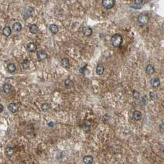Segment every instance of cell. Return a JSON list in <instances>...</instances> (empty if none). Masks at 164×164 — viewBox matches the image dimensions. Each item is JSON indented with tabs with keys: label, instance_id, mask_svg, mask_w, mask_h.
I'll return each mask as SVG.
<instances>
[{
	"label": "cell",
	"instance_id": "obj_1",
	"mask_svg": "<svg viewBox=\"0 0 164 164\" xmlns=\"http://www.w3.org/2000/svg\"><path fill=\"white\" fill-rule=\"evenodd\" d=\"M111 44L114 48H119L123 43V37L119 33L114 34L111 39Z\"/></svg>",
	"mask_w": 164,
	"mask_h": 164
},
{
	"label": "cell",
	"instance_id": "obj_2",
	"mask_svg": "<svg viewBox=\"0 0 164 164\" xmlns=\"http://www.w3.org/2000/svg\"><path fill=\"white\" fill-rule=\"evenodd\" d=\"M149 20V16L146 14H141L138 17V22L140 23L141 25H146L148 23Z\"/></svg>",
	"mask_w": 164,
	"mask_h": 164
},
{
	"label": "cell",
	"instance_id": "obj_3",
	"mask_svg": "<svg viewBox=\"0 0 164 164\" xmlns=\"http://www.w3.org/2000/svg\"><path fill=\"white\" fill-rule=\"evenodd\" d=\"M102 4L106 9H110L115 6V0H103Z\"/></svg>",
	"mask_w": 164,
	"mask_h": 164
},
{
	"label": "cell",
	"instance_id": "obj_4",
	"mask_svg": "<svg viewBox=\"0 0 164 164\" xmlns=\"http://www.w3.org/2000/svg\"><path fill=\"white\" fill-rule=\"evenodd\" d=\"M7 108L12 113H15L19 110V106L15 103H10L7 106Z\"/></svg>",
	"mask_w": 164,
	"mask_h": 164
},
{
	"label": "cell",
	"instance_id": "obj_5",
	"mask_svg": "<svg viewBox=\"0 0 164 164\" xmlns=\"http://www.w3.org/2000/svg\"><path fill=\"white\" fill-rule=\"evenodd\" d=\"M36 56H37V58L38 61H43V60H46L48 58V54L46 52L43 51H39L36 54Z\"/></svg>",
	"mask_w": 164,
	"mask_h": 164
},
{
	"label": "cell",
	"instance_id": "obj_6",
	"mask_svg": "<svg viewBox=\"0 0 164 164\" xmlns=\"http://www.w3.org/2000/svg\"><path fill=\"white\" fill-rule=\"evenodd\" d=\"M82 33L86 37H90L93 34V30L90 27H85L83 28Z\"/></svg>",
	"mask_w": 164,
	"mask_h": 164
},
{
	"label": "cell",
	"instance_id": "obj_7",
	"mask_svg": "<svg viewBox=\"0 0 164 164\" xmlns=\"http://www.w3.org/2000/svg\"><path fill=\"white\" fill-rule=\"evenodd\" d=\"M14 148L11 146H8L5 149V154L6 156L8 157H11L14 154Z\"/></svg>",
	"mask_w": 164,
	"mask_h": 164
},
{
	"label": "cell",
	"instance_id": "obj_8",
	"mask_svg": "<svg viewBox=\"0 0 164 164\" xmlns=\"http://www.w3.org/2000/svg\"><path fill=\"white\" fill-rule=\"evenodd\" d=\"M94 161L93 156H90V155H87L83 157V162L85 164H92Z\"/></svg>",
	"mask_w": 164,
	"mask_h": 164
},
{
	"label": "cell",
	"instance_id": "obj_9",
	"mask_svg": "<svg viewBox=\"0 0 164 164\" xmlns=\"http://www.w3.org/2000/svg\"><path fill=\"white\" fill-rule=\"evenodd\" d=\"M36 49H37V46H36L35 43L31 42V43H28V45H27V50L29 52L33 53L36 51Z\"/></svg>",
	"mask_w": 164,
	"mask_h": 164
},
{
	"label": "cell",
	"instance_id": "obj_10",
	"mask_svg": "<svg viewBox=\"0 0 164 164\" xmlns=\"http://www.w3.org/2000/svg\"><path fill=\"white\" fill-rule=\"evenodd\" d=\"M61 64L62 66V67H64L65 69H69L70 67V62H69V60L67 58H64L61 60Z\"/></svg>",
	"mask_w": 164,
	"mask_h": 164
},
{
	"label": "cell",
	"instance_id": "obj_11",
	"mask_svg": "<svg viewBox=\"0 0 164 164\" xmlns=\"http://www.w3.org/2000/svg\"><path fill=\"white\" fill-rule=\"evenodd\" d=\"M104 71V66L102 64H98L97 65L96 69V72L98 75H102Z\"/></svg>",
	"mask_w": 164,
	"mask_h": 164
},
{
	"label": "cell",
	"instance_id": "obj_12",
	"mask_svg": "<svg viewBox=\"0 0 164 164\" xmlns=\"http://www.w3.org/2000/svg\"><path fill=\"white\" fill-rule=\"evenodd\" d=\"M151 84L152 87L154 88L158 87L159 86L161 85V81L160 79L158 78H154L152 79L151 81Z\"/></svg>",
	"mask_w": 164,
	"mask_h": 164
},
{
	"label": "cell",
	"instance_id": "obj_13",
	"mask_svg": "<svg viewBox=\"0 0 164 164\" xmlns=\"http://www.w3.org/2000/svg\"><path fill=\"white\" fill-rule=\"evenodd\" d=\"M49 30L54 35H56L59 32V27L56 24H51L49 27Z\"/></svg>",
	"mask_w": 164,
	"mask_h": 164
},
{
	"label": "cell",
	"instance_id": "obj_14",
	"mask_svg": "<svg viewBox=\"0 0 164 164\" xmlns=\"http://www.w3.org/2000/svg\"><path fill=\"white\" fill-rule=\"evenodd\" d=\"M12 86L9 84H4L3 85V87H2V90L3 92L6 94H8L11 92L12 90Z\"/></svg>",
	"mask_w": 164,
	"mask_h": 164
},
{
	"label": "cell",
	"instance_id": "obj_15",
	"mask_svg": "<svg viewBox=\"0 0 164 164\" xmlns=\"http://www.w3.org/2000/svg\"><path fill=\"white\" fill-rule=\"evenodd\" d=\"M12 29L14 30L15 32H20L22 29V26L20 23L19 22H15L12 25Z\"/></svg>",
	"mask_w": 164,
	"mask_h": 164
},
{
	"label": "cell",
	"instance_id": "obj_16",
	"mask_svg": "<svg viewBox=\"0 0 164 164\" xmlns=\"http://www.w3.org/2000/svg\"><path fill=\"white\" fill-rule=\"evenodd\" d=\"M133 117L134 120H135L136 121H139L141 120V117H142L141 112L139 111H135L133 114Z\"/></svg>",
	"mask_w": 164,
	"mask_h": 164
},
{
	"label": "cell",
	"instance_id": "obj_17",
	"mask_svg": "<svg viewBox=\"0 0 164 164\" xmlns=\"http://www.w3.org/2000/svg\"><path fill=\"white\" fill-rule=\"evenodd\" d=\"M2 33L6 37H9L11 35V29L8 26H6L3 28L2 30Z\"/></svg>",
	"mask_w": 164,
	"mask_h": 164
},
{
	"label": "cell",
	"instance_id": "obj_18",
	"mask_svg": "<svg viewBox=\"0 0 164 164\" xmlns=\"http://www.w3.org/2000/svg\"><path fill=\"white\" fill-rule=\"evenodd\" d=\"M146 72L147 74H149V75H151V74H153L155 72V68L153 65L149 64V65H148V66H147L146 68Z\"/></svg>",
	"mask_w": 164,
	"mask_h": 164
},
{
	"label": "cell",
	"instance_id": "obj_19",
	"mask_svg": "<svg viewBox=\"0 0 164 164\" xmlns=\"http://www.w3.org/2000/svg\"><path fill=\"white\" fill-rule=\"evenodd\" d=\"M38 26L36 25V24H31L29 28V31L32 34H36L38 32Z\"/></svg>",
	"mask_w": 164,
	"mask_h": 164
},
{
	"label": "cell",
	"instance_id": "obj_20",
	"mask_svg": "<svg viewBox=\"0 0 164 164\" xmlns=\"http://www.w3.org/2000/svg\"><path fill=\"white\" fill-rule=\"evenodd\" d=\"M7 69L9 73H12L15 72V71L16 70V66H15V65L14 63H9L7 65Z\"/></svg>",
	"mask_w": 164,
	"mask_h": 164
},
{
	"label": "cell",
	"instance_id": "obj_21",
	"mask_svg": "<svg viewBox=\"0 0 164 164\" xmlns=\"http://www.w3.org/2000/svg\"><path fill=\"white\" fill-rule=\"evenodd\" d=\"M64 85H65V87L67 89H70L73 86V82L70 79H67L64 81Z\"/></svg>",
	"mask_w": 164,
	"mask_h": 164
},
{
	"label": "cell",
	"instance_id": "obj_22",
	"mask_svg": "<svg viewBox=\"0 0 164 164\" xmlns=\"http://www.w3.org/2000/svg\"><path fill=\"white\" fill-rule=\"evenodd\" d=\"M50 108H51V105L49 104V103H45L42 104L41 109L42 110H43V111H44V112L48 111Z\"/></svg>",
	"mask_w": 164,
	"mask_h": 164
},
{
	"label": "cell",
	"instance_id": "obj_23",
	"mask_svg": "<svg viewBox=\"0 0 164 164\" xmlns=\"http://www.w3.org/2000/svg\"><path fill=\"white\" fill-rule=\"evenodd\" d=\"M134 2L137 6H143L146 3V0H134Z\"/></svg>",
	"mask_w": 164,
	"mask_h": 164
},
{
	"label": "cell",
	"instance_id": "obj_24",
	"mask_svg": "<svg viewBox=\"0 0 164 164\" xmlns=\"http://www.w3.org/2000/svg\"><path fill=\"white\" fill-rule=\"evenodd\" d=\"M110 117L107 115H105L103 117V121L104 124H108L109 122Z\"/></svg>",
	"mask_w": 164,
	"mask_h": 164
},
{
	"label": "cell",
	"instance_id": "obj_25",
	"mask_svg": "<svg viewBox=\"0 0 164 164\" xmlns=\"http://www.w3.org/2000/svg\"><path fill=\"white\" fill-rule=\"evenodd\" d=\"M133 97L135 99H138L139 97H140V93L136 90H134L133 92Z\"/></svg>",
	"mask_w": 164,
	"mask_h": 164
},
{
	"label": "cell",
	"instance_id": "obj_26",
	"mask_svg": "<svg viewBox=\"0 0 164 164\" xmlns=\"http://www.w3.org/2000/svg\"><path fill=\"white\" fill-rule=\"evenodd\" d=\"M150 97L151 98V100H155L157 99V94L154 92H150Z\"/></svg>",
	"mask_w": 164,
	"mask_h": 164
},
{
	"label": "cell",
	"instance_id": "obj_27",
	"mask_svg": "<svg viewBox=\"0 0 164 164\" xmlns=\"http://www.w3.org/2000/svg\"><path fill=\"white\" fill-rule=\"evenodd\" d=\"M22 66H23V69H26L28 67V60H24L22 63Z\"/></svg>",
	"mask_w": 164,
	"mask_h": 164
},
{
	"label": "cell",
	"instance_id": "obj_28",
	"mask_svg": "<svg viewBox=\"0 0 164 164\" xmlns=\"http://www.w3.org/2000/svg\"><path fill=\"white\" fill-rule=\"evenodd\" d=\"M160 130H161V132H164V122L161 124V125H160Z\"/></svg>",
	"mask_w": 164,
	"mask_h": 164
},
{
	"label": "cell",
	"instance_id": "obj_29",
	"mask_svg": "<svg viewBox=\"0 0 164 164\" xmlns=\"http://www.w3.org/2000/svg\"><path fill=\"white\" fill-rule=\"evenodd\" d=\"M86 66H84V67H82L81 69H80V73H82V74H83L84 73H85V71L86 70Z\"/></svg>",
	"mask_w": 164,
	"mask_h": 164
},
{
	"label": "cell",
	"instance_id": "obj_30",
	"mask_svg": "<svg viewBox=\"0 0 164 164\" xmlns=\"http://www.w3.org/2000/svg\"><path fill=\"white\" fill-rule=\"evenodd\" d=\"M0 108H1V109H0V112H2L3 111V106L2 105H0Z\"/></svg>",
	"mask_w": 164,
	"mask_h": 164
},
{
	"label": "cell",
	"instance_id": "obj_31",
	"mask_svg": "<svg viewBox=\"0 0 164 164\" xmlns=\"http://www.w3.org/2000/svg\"><path fill=\"white\" fill-rule=\"evenodd\" d=\"M65 1H70V0H65Z\"/></svg>",
	"mask_w": 164,
	"mask_h": 164
},
{
	"label": "cell",
	"instance_id": "obj_32",
	"mask_svg": "<svg viewBox=\"0 0 164 164\" xmlns=\"http://www.w3.org/2000/svg\"></svg>",
	"mask_w": 164,
	"mask_h": 164
}]
</instances>
